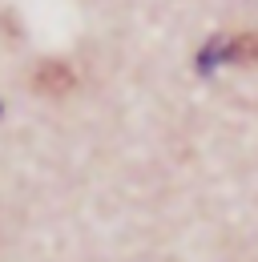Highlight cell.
<instances>
[{"mask_svg": "<svg viewBox=\"0 0 258 262\" xmlns=\"http://www.w3.org/2000/svg\"><path fill=\"white\" fill-rule=\"evenodd\" d=\"M222 57L234 65H254L258 61V33H242V36H222Z\"/></svg>", "mask_w": 258, "mask_h": 262, "instance_id": "obj_2", "label": "cell"}, {"mask_svg": "<svg viewBox=\"0 0 258 262\" xmlns=\"http://www.w3.org/2000/svg\"><path fill=\"white\" fill-rule=\"evenodd\" d=\"M73 81H77V77L69 73V65H57V61L36 69V89H40V93L61 97V93H69V89H73Z\"/></svg>", "mask_w": 258, "mask_h": 262, "instance_id": "obj_1", "label": "cell"}]
</instances>
